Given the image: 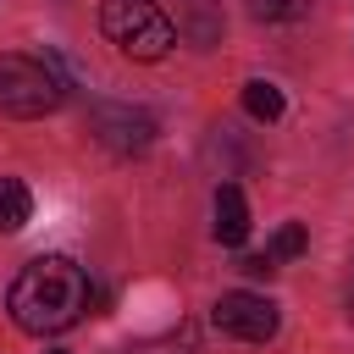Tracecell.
I'll use <instances>...</instances> for the list:
<instances>
[{
	"label": "cell",
	"mask_w": 354,
	"mask_h": 354,
	"mask_svg": "<svg viewBox=\"0 0 354 354\" xmlns=\"http://www.w3.org/2000/svg\"><path fill=\"white\" fill-rule=\"evenodd\" d=\"M243 238H249V199L238 183H221L216 188V243L238 249Z\"/></svg>",
	"instance_id": "obj_6"
},
{
	"label": "cell",
	"mask_w": 354,
	"mask_h": 354,
	"mask_svg": "<svg viewBox=\"0 0 354 354\" xmlns=\"http://www.w3.org/2000/svg\"><path fill=\"white\" fill-rule=\"evenodd\" d=\"M304 249H310V232H304V221H282V227L271 232V243H266L271 266H277V260H293V254H304Z\"/></svg>",
	"instance_id": "obj_9"
},
{
	"label": "cell",
	"mask_w": 354,
	"mask_h": 354,
	"mask_svg": "<svg viewBox=\"0 0 354 354\" xmlns=\"http://www.w3.org/2000/svg\"><path fill=\"white\" fill-rule=\"evenodd\" d=\"M100 28L105 39L133 55V61H160L177 44V22L155 6V0H105L100 6Z\"/></svg>",
	"instance_id": "obj_3"
},
{
	"label": "cell",
	"mask_w": 354,
	"mask_h": 354,
	"mask_svg": "<svg viewBox=\"0 0 354 354\" xmlns=\"http://www.w3.org/2000/svg\"><path fill=\"white\" fill-rule=\"evenodd\" d=\"M28 216H33V194H28V183H22V177H0V232L28 227Z\"/></svg>",
	"instance_id": "obj_7"
},
{
	"label": "cell",
	"mask_w": 354,
	"mask_h": 354,
	"mask_svg": "<svg viewBox=\"0 0 354 354\" xmlns=\"http://www.w3.org/2000/svg\"><path fill=\"white\" fill-rule=\"evenodd\" d=\"M249 11L260 22H293V17H304V0H249Z\"/></svg>",
	"instance_id": "obj_10"
},
{
	"label": "cell",
	"mask_w": 354,
	"mask_h": 354,
	"mask_svg": "<svg viewBox=\"0 0 354 354\" xmlns=\"http://www.w3.org/2000/svg\"><path fill=\"white\" fill-rule=\"evenodd\" d=\"M66 100V66L61 55H0V111L17 122L50 116Z\"/></svg>",
	"instance_id": "obj_2"
},
{
	"label": "cell",
	"mask_w": 354,
	"mask_h": 354,
	"mask_svg": "<svg viewBox=\"0 0 354 354\" xmlns=\"http://www.w3.org/2000/svg\"><path fill=\"white\" fill-rule=\"evenodd\" d=\"M348 321H354V293H348Z\"/></svg>",
	"instance_id": "obj_12"
},
{
	"label": "cell",
	"mask_w": 354,
	"mask_h": 354,
	"mask_svg": "<svg viewBox=\"0 0 354 354\" xmlns=\"http://www.w3.org/2000/svg\"><path fill=\"white\" fill-rule=\"evenodd\" d=\"M50 354H61V348H50Z\"/></svg>",
	"instance_id": "obj_13"
},
{
	"label": "cell",
	"mask_w": 354,
	"mask_h": 354,
	"mask_svg": "<svg viewBox=\"0 0 354 354\" xmlns=\"http://www.w3.org/2000/svg\"><path fill=\"white\" fill-rule=\"evenodd\" d=\"M88 133L111 149V155H144L149 144H155V116L144 111V105H127V100H100L94 111H88Z\"/></svg>",
	"instance_id": "obj_4"
},
{
	"label": "cell",
	"mask_w": 354,
	"mask_h": 354,
	"mask_svg": "<svg viewBox=\"0 0 354 354\" xmlns=\"http://www.w3.org/2000/svg\"><path fill=\"white\" fill-rule=\"evenodd\" d=\"M88 304H94V288H88L83 266L66 260V254H39L11 282V321L22 332H39V337L44 332H66Z\"/></svg>",
	"instance_id": "obj_1"
},
{
	"label": "cell",
	"mask_w": 354,
	"mask_h": 354,
	"mask_svg": "<svg viewBox=\"0 0 354 354\" xmlns=\"http://www.w3.org/2000/svg\"><path fill=\"white\" fill-rule=\"evenodd\" d=\"M243 111H249L254 122H277V116L288 111V100H282V88H277V83L254 77V83H243Z\"/></svg>",
	"instance_id": "obj_8"
},
{
	"label": "cell",
	"mask_w": 354,
	"mask_h": 354,
	"mask_svg": "<svg viewBox=\"0 0 354 354\" xmlns=\"http://www.w3.org/2000/svg\"><path fill=\"white\" fill-rule=\"evenodd\" d=\"M210 326L227 332V337H238V343H271L277 326H282V315H277V304L260 299V293H221V299L210 304Z\"/></svg>",
	"instance_id": "obj_5"
},
{
	"label": "cell",
	"mask_w": 354,
	"mask_h": 354,
	"mask_svg": "<svg viewBox=\"0 0 354 354\" xmlns=\"http://www.w3.org/2000/svg\"><path fill=\"white\" fill-rule=\"evenodd\" d=\"M238 266H243L249 277H271V271H277V266H271V254H243Z\"/></svg>",
	"instance_id": "obj_11"
}]
</instances>
